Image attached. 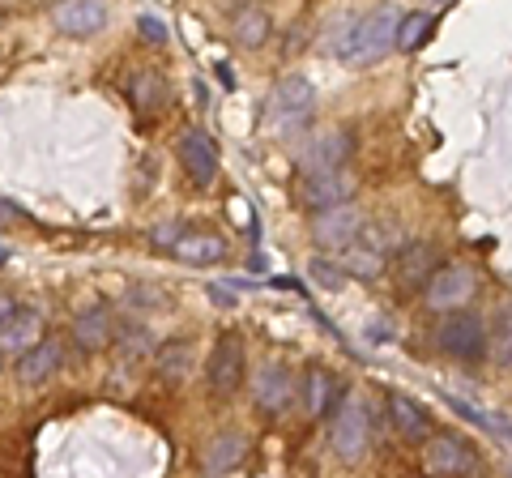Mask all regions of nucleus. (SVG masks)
<instances>
[{"label": "nucleus", "mask_w": 512, "mask_h": 478, "mask_svg": "<svg viewBox=\"0 0 512 478\" xmlns=\"http://www.w3.org/2000/svg\"><path fill=\"white\" fill-rule=\"evenodd\" d=\"M397 18H402V13H397L393 5H380V9L367 13V18H359L342 35V43H338L342 65L367 69V65H376V60L389 56L393 52V39H397Z\"/></svg>", "instance_id": "1"}, {"label": "nucleus", "mask_w": 512, "mask_h": 478, "mask_svg": "<svg viewBox=\"0 0 512 478\" xmlns=\"http://www.w3.org/2000/svg\"><path fill=\"white\" fill-rule=\"evenodd\" d=\"M329 444H333V457L342 466H359L372 449V419H367V406L363 397H346L333 406V423H329Z\"/></svg>", "instance_id": "2"}, {"label": "nucleus", "mask_w": 512, "mask_h": 478, "mask_svg": "<svg viewBox=\"0 0 512 478\" xmlns=\"http://www.w3.org/2000/svg\"><path fill=\"white\" fill-rule=\"evenodd\" d=\"M436 346H440V355H448L453 363H478L487 355V325H483V316L466 312V308L444 312V321L436 329Z\"/></svg>", "instance_id": "3"}, {"label": "nucleus", "mask_w": 512, "mask_h": 478, "mask_svg": "<svg viewBox=\"0 0 512 478\" xmlns=\"http://www.w3.org/2000/svg\"><path fill=\"white\" fill-rule=\"evenodd\" d=\"M478 295V274L470 265H457V261H448V265H436L431 269V282H427V312H457V308H470V299Z\"/></svg>", "instance_id": "4"}, {"label": "nucleus", "mask_w": 512, "mask_h": 478, "mask_svg": "<svg viewBox=\"0 0 512 478\" xmlns=\"http://www.w3.org/2000/svg\"><path fill=\"white\" fill-rule=\"evenodd\" d=\"M363 222L367 218L355 205V197L333 201V205H325V210L312 214V239H316V248H325V252H342V248H350L359 239Z\"/></svg>", "instance_id": "5"}, {"label": "nucleus", "mask_w": 512, "mask_h": 478, "mask_svg": "<svg viewBox=\"0 0 512 478\" xmlns=\"http://www.w3.org/2000/svg\"><path fill=\"white\" fill-rule=\"evenodd\" d=\"M355 193H359V180H355V171H346V167H333V171H299V180H295V201L308 214L325 210V205H333V201L355 197Z\"/></svg>", "instance_id": "6"}, {"label": "nucleus", "mask_w": 512, "mask_h": 478, "mask_svg": "<svg viewBox=\"0 0 512 478\" xmlns=\"http://www.w3.org/2000/svg\"><path fill=\"white\" fill-rule=\"evenodd\" d=\"M248 376V350H244V338L239 333H222L210 350V363H205V380H210V393L214 397H231L239 393Z\"/></svg>", "instance_id": "7"}, {"label": "nucleus", "mask_w": 512, "mask_h": 478, "mask_svg": "<svg viewBox=\"0 0 512 478\" xmlns=\"http://www.w3.org/2000/svg\"><path fill=\"white\" fill-rule=\"evenodd\" d=\"M269 116H274L278 133H299L303 124L316 116V90L303 77H282L269 94Z\"/></svg>", "instance_id": "8"}, {"label": "nucleus", "mask_w": 512, "mask_h": 478, "mask_svg": "<svg viewBox=\"0 0 512 478\" xmlns=\"http://www.w3.org/2000/svg\"><path fill=\"white\" fill-rule=\"evenodd\" d=\"M295 372L286 368V363H265L261 372H256V385H252V397H256V410L265 414V419H278V414L291 410L295 402Z\"/></svg>", "instance_id": "9"}, {"label": "nucleus", "mask_w": 512, "mask_h": 478, "mask_svg": "<svg viewBox=\"0 0 512 478\" xmlns=\"http://www.w3.org/2000/svg\"><path fill=\"white\" fill-rule=\"evenodd\" d=\"M52 26L69 39H90L107 26V5L103 0H56L52 5Z\"/></svg>", "instance_id": "10"}, {"label": "nucleus", "mask_w": 512, "mask_h": 478, "mask_svg": "<svg viewBox=\"0 0 512 478\" xmlns=\"http://www.w3.org/2000/svg\"><path fill=\"white\" fill-rule=\"evenodd\" d=\"M350 154H355V137H350L346 129L316 133L308 146L299 150V171H333V167H346Z\"/></svg>", "instance_id": "11"}, {"label": "nucleus", "mask_w": 512, "mask_h": 478, "mask_svg": "<svg viewBox=\"0 0 512 478\" xmlns=\"http://www.w3.org/2000/svg\"><path fill=\"white\" fill-rule=\"evenodd\" d=\"M427 470L431 474H474L478 470V453L466 436L440 432L427 444Z\"/></svg>", "instance_id": "12"}, {"label": "nucleus", "mask_w": 512, "mask_h": 478, "mask_svg": "<svg viewBox=\"0 0 512 478\" xmlns=\"http://www.w3.org/2000/svg\"><path fill=\"white\" fill-rule=\"evenodd\" d=\"M180 163H184V175L197 188H210L214 175H218V150H214V137L201 133V129H184L180 137Z\"/></svg>", "instance_id": "13"}, {"label": "nucleus", "mask_w": 512, "mask_h": 478, "mask_svg": "<svg viewBox=\"0 0 512 478\" xmlns=\"http://www.w3.org/2000/svg\"><path fill=\"white\" fill-rule=\"evenodd\" d=\"M60 363H64V342L56 338V333L52 338H39L35 346L18 355V380L26 389H39L60 372Z\"/></svg>", "instance_id": "14"}, {"label": "nucleus", "mask_w": 512, "mask_h": 478, "mask_svg": "<svg viewBox=\"0 0 512 478\" xmlns=\"http://www.w3.org/2000/svg\"><path fill=\"white\" fill-rule=\"evenodd\" d=\"M73 342L82 355H99V350H107L111 342H116V316H111V308L94 304L86 312H77L73 321Z\"/></svg>", "instance_id": "15"}, {"label": "nucleus", "mask_w": 512, "mask_h": 478, "mask_svg": "<svg viewBox=\"0 0 512 478\" xmlns=\"http://www.w3.org/2000/svg\"><path fill=\"white\" fill-rule=\"evenodd\" d=\"M43 338V316L35 308H22V304H13V312L0 321V350L5 355L18 359L22 350H30Z\"/></svg>", "instance_id": "16"}, {"label": "nucleus", "mask_w": 512, "mask_h": 478, "mask_svg": "<svg viewBox=\"0 0 512 478\" xmlns=\"http://www.w3.org/2000/svg\"><path fill=\"white\" fill-rule=\"evenodd\" d=\"M389 423H393V432L402 436L406 444H423L427 436H431V414L414 402V397H406V393H389Z\"/></svg>", "instance_id": "17"}, {"label": "nucleus", "mask_w": 512, "mask_h": 478, "mask_svg": "<svg viewBox=\"0 0 512 478\" xmlns=\"http://www.w3.org/2000/svg\"><path fill=\"white\" fill-rule=\"evenodd\" d=\"M167 252L184 265H218L222 257H227V239H222L218 231H184Z\"/></svg>", "instance_id": "18"}, {"label": "nucleus", "mask_w": 512, "mask_h": 478, "mask_svg": "<svg viewBox=\"0 0 512 478\" xmlns=\"http://www.w3.org/2000/svg\"><path fill=\"white\" fill-rule=\"evenodd\" d=\"M171 90H167V77L158 69H133L128 77V103L137 107V116H158L167 107Z\"/></svg>", "instance_id": "19"}, {"label": "nucleus", "mask_w": 512, "mask_h": 478, "mask_svg": "<svg viewBox=\"0 0 512 478\" xmlns=\"http://www.w3.org/2000/svg\"><path fill=\"white\" fill-rule=\"evenodd\" d=\"M338 402H342L338 376H333L329 368H308V376H303V410H308L312 419H325V414H333Z\"/></svg>", "instance_id": "20"}, {"label": "nucleus", "mask_w": 512, "mask_h": 478, "mask_svg": "<svg viewBox=\"0 0 512 478\" xmlns=\"http://www.w3.org/2000/svg\"><path fill=\"white\" fill-rule=\"evenodd\" d=\"M248 457V440L239 432H222L205 444V457H201V470L205 474H227V470H239Z\"/></svg>", "instance_id": "21"}, {"label": "nucleus", "mask_w": 512, "mask_h": 478, "mask_svg": "<svg viewBox=\"0 0 512 478\" xmlns=\"http://www.w3.org/2000/svg\"><path fill=\"white\" fill-rule=\"evenodd\" d=\"M269 35H274V26H269V13L261 5H239L231 13V39L239 47H248V52H256V47H265Z\"/></svg>", "instance_id": "22"}, {"label": "nucleus", "mask_w": 512, "mask_h": 478, "mask_svg": "<svg viewBox=\"0 0 512 478\" xmlns=\"http://www.w3.org/2000/svg\"><path fill=\"white\" fill-rule=\"evenodd\" d=\"M154 372L163 385H180L192 372V338H167L154 350Z\"/></svg>", "instance_id": "23"}, {"label": "nucleus", "mask_w": 512, "mask_h": 478, "mask_svg": "<svg viewBox=\"0 0 512 478\" xmlns=\"http://www.w3.org/2000/svg\"><path fill=\"white\" fill-rule=\"evenodd\" d=\"M436 265H440V257L431 244H402L397 248V261H393V274L410 291V286L427 282V269H436Z\"/></svg>", "instance_id": "24"}, {"label": "nucleus", "mask_w": 512, "mask_h": 478, "mask_svg": "<svg viewBox=\"0 0 512 478\" xmlns=\"http://www.w3.org/2000/svg\"><path fill=\"white\" fill-rule=\"evenodd\" d=\"M384 261L389 257H380L376 248H367L363 239H355L350 248H342V269L350 278H363V282H376L380 274H384Z\"/></svg>", "instance_id": "25"}, {"label": "nucleus", "mask_w": 512, "mask_h": 478, "mask_svg": "<svg viewBox=\"0 0 512 478\" xmlns=\"http://www.w3.org/2000/svg\"><path fill=\"white\" fill-rule=\"evenodd\" d=\"M431 30H436V22H431L427 13H402V18H397L393 47H397V52H419V47L431 39Z\"/></svg>", "instance_id": "26"}, {"label": "nucleus", "mask_w": 512, "mask_h": 478, "mask_svg": "<svg viewBox=\"0 0 512 478\" xmlns=\"http://www.w3.org/2000/svg\"><path fill=\"white\" fill-rule=\"evenodd\" d=\"M359 239H363L367 248H376L380 257H397V248L406 244V239H402V227H393V222H363Z\"/></svg>", "instance_id": "27"}, {"label": "nucleus", "mask_w": 512, "mask_h": 478, "mask_svg": "<svg viewBox=\"0 0 512 478\" xmlns=\"http://www.w3.org/2000/svg\"><path fill=\"white\" fill-rule=\"evenodd\" d=\"M487 355L500 363V368H512V304L500 312V321L487 333Z\"/></svg>", "instance_id": "28"}, {"label": "nucleus", "mask_w": 512, "mask_h": 478, "mask_svg": "<svg viewBox=\"0 0 512 478\" xmlns=\"http://www.w3.org/2000/svg\"><path fill=\"white\" fill-rule=\"evenodd\" d=\"M116 346L124 350V359H141V355H154V342H150V329L141 325V321H133V325H120L116 329Z\"/></svg>", "instance_id": "29"}, {"label": "nucleus", "mask_w": 512, "mask_h": 478, "mask_svg": "<svg viewBox=\"0 0 512 478\" xmlns=\"http://www.w3.org/2000/svg\"><path fill=\"white\" fill-rule=\"evenodd\" d=\"M308 274H312L316 286H325V291H338V286L346 282V278H342V269L333 265L329 257H312V261H308Z\"/></svg>", "instance_id": "30"}, {"label": "nucleus", "mask_w": 512, "mask_h": 478, "mask_svg": "<svg viewBox=\"0 0 512 478\" xmlns=\"http://www.w3.org/2000/svg\"><path fill=\"white\" fill-rule=\"evenodd\" d=\"M137 30H141V39L154 43V47H163V43H167V26L158 22V18H150V13H141V18H137Z\"/></svg>", "instance_id": "31"}, {"label": "nucleus", "mask_w": 512, "mask_h": 478, "mask_svg": "<svg viewBox=\"0 0 512 478\" xmlns=\"http://www.w3.org/2000/svg\"><path fill=\"white\" fill-rule=\"evenodd\" d=\"M487 432H495L504 444H512V419H508V414H491V419H487Z\"/></svg>", "instance_id": "32"}, {"label": "nucleus", "mask_w": 512, "mask_h": 478, "mask_svg": "<svg viewBox=\"0 0 512 478\" xmlns=\"http://www.w3.org/2000/svg\"><path fill=\"white\" fill-rule=\"evenodd\" d=\"M180 235H184V227H180V222H171V227H158V231H154V244H158V248H171Z\"/></svg>", "instance_id": "33"}, {"label": "nucleus", "mask_w": 512, "mask_h": 478, "mask_svg": "<svg viewBox=\"0 0 512 478\" xmlns=\"http://www.w3.org/2000/svg\"><path fill=\"white\" fill-rule=\"evenodd\" d=\"M210 295H214V304H222V308H231V304H235V295H231V291H222V286H210Z\"/></svg>", "instance_id": "34"}, {"label": "nucleus", "mask_w": 512, "mask_h": 478, "mask_svg": "<svg viewBox=\"0 0 512 478\" xmlns=\"http://www.w3.org/2000/svg\"><path fill=\"white\" fill-rule=\"evenodd\" d=\"M9 312H13V299H9L5 291H0V321H5V316H9Z\"/></svg>", "instance_id": "35"}, {"label": "nucleus", "mask_w": 512, "mask_h": 478, "mask_svg": "<svg viewBox=\"0 0 512 478\" xmlns=\"http://www.w3.org/2000/svg\"><path fill=\"white\" fill-rule=\"evenodd\" d=\"M0 372H5V350H0Z\"/></svg>", "instance_id": "36"}]
</instances>
